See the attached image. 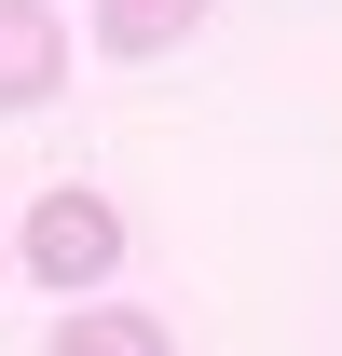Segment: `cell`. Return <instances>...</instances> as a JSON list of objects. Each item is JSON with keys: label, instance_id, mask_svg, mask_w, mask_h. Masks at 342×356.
Masks as SVG:
<instances>
[{"label": "cell", "instance_id": "cell-1", "mask_svg": "<svg viewBox=\"0 0 342 356\" xmlns=\"http://www.w3.org/2000/svg\"><path fill=\"white\" fill-rule=\"evenodd\" d=\"M14 261L42 274V288H69V302H96V288H110V261H124V206H110V192H83V178H55L42 206L14 220Z\"/></svg>", "mask_w": 342, "mask_h": 356}, {"label": "cell", "instance_id": "cell-2", "mask_svg": "<svg viewBox=\"0 0 342 356\" xmlns=\"http://www.w3.org/2000/svg\"><path fill=\"white\" fill-rule=\"evenodd\" d=\"M69 83V28H55V0H0V110H42Z\"/></svg>", "mask_w": 342, "mask_h": 356}, {"label": "cell", "instance_id": "cell-3", "mask_svg": "<svg viewBox=\"0 0 342 356\" xmlns=\"http://www.w3.org/2000/svg\"><path fill=\"white\" fill-rule=\"evenodd\" d=\"M42 356H178V343L151 329V315H124V302H69Z\"/></svg>", "mask_w": 342, "mask_h": 356}, {"label": "cell", "instance_id": "cell-4", "mask_svg": "<svg viewBox=\"0 0 342 356\" xmlns=\"http://www.w3.org/2000/svg\"><path fill=\"white\" fill-rule=\"evenodd\" d=\"M206 28V0H96V42L110 55H165V42H192Z\"/></svg>", "mask_w": 342, "mask_h": 356}, {"label": "cell", "instance_id": "cell-5", "mask_svg": "<svg viewBox=\"0 0 342 356\" xmlns=\"http://www.w3.org/2000/svg\"><path fill=\"white\" fill-rule=\"evenodd\" d=\"M0 274H14V233H0Z\"/></svg>", "mask_w": 342, "mask_h": 356}]
</instances>
